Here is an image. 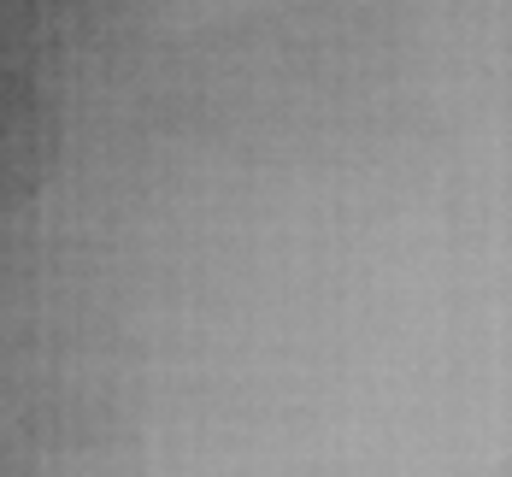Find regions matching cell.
I'll return each instance as SVG.
<instances>
[{"label":"cell","mask_w":512,"mask_h":477,"mask_svg":"<svg viewBox=\"0 0 512 477\" xmlns=\"http://www.w3.org/2000/svg\"><path fill=\"white\" fill-rule=\"evenodd\" d=\"M12 477H142V448L106 407L48 401L18 424Z\"/></svg>","instance_id":"obj_1"},{"label":"cell","mask_w":512,"mask_h":477,"mask_svg":"<svg viewBox=\"0 0 512 477\" xmlns=\"http://www.w3.org/2000/svg\"><path fill=\"white\" fill-rule=\"evenodd\" d=\"M59 165V112L24 77L0 71V212L42 195V183Z\"/></svg>","instance_id":"obj_2"},{"label":"cell","mask_w":512,"mask_h":477,"mask_svg":"<svg viewBox=\"0 0 512 477\" xmlns=\"http://www.w3.org/2000/svg\"><path fill=\"white\" fill-rule=\"evenodd\" d=\"M495 477H512V460H507V466H501V472H495Z\"/></svg>","instance_id":"obj_3"}]
</instances>
